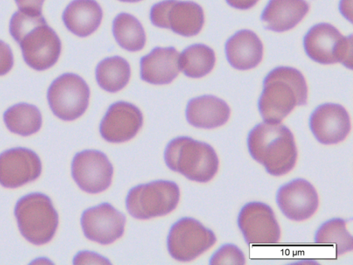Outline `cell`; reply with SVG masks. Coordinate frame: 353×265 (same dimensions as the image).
Listing matches in <instances>:
<instances>
[{"label":"cell","mask_w":353,"mask_h":265,"mask_svg":"<svg viewBox=\"0 0 353 265\" xmlns=\"http://www.w3.org/2000/svg\"><path fill=\"white\" fill-rule=\"evenodd\" d=\"M252 157L273 176L290 173L296 165L298 150L292 131L281 123L263 122L248 137Z\"/></svg>","instance_id":"6da1fadb"},{"label":"cell","mask_w":353,"mask_h":265,"mask_svg":"<svg viewBox=\"0 0 353 265\" xmlns=\"http://www.w3.org/2000/svg\"><path fill=\"white\" fill-rule=\"evenodd\" d=\"M307 55L322 64L340 62L352 68V36L345 37L333 26L319 23L312 27L304 38Z\"/></svg>","instance_id":"8992f818"},{"label":"cell","mask_w":353,"mask_h":265,"mask_svg":"<svg viewBox=\"0 0 353 265\" xmlns=\"http://www.w3.org/2000/svg\"><path fill=\"white\" fill-rule=\"evenodd\" d=\"M17 42L26 63L37 70L52 66L61 53V41L46 21L26 32Z\"/></svg>","instance_id":"30bf717a"},{"label":"cell","mask_w":353,"mask_h":265,"mask_svg":"<svg viewBox=\"0 0 353 265\" xmlns=\"http://www.w3.org/2000/svg\"><path fill=\"white\" fill-rule=\"evenodd\" d=\"M276 200L283 215L295 222L310 219L319 205L316 188L303 179H295L283 185L276 193Z\"/></svg>","instance_id":"7c38bea8"},{"label":"cell","mask_w":353,"mask_h":265,"mask_svg":"<svg viewBox=\"0 0 353 265\" xmlns=\"http://www.w3.org/2000/svg\"><path fill=\"white\" fill-rule=\"evenodd\" d=\"M216 57L214 50L204 44H194L179 55L180 70L187 77L201 78L214 68Z\"/></svg>","instance_id":"d4e9b609"},{"label":"cell","mask_w":353,"mask_h":265,"mask_svg":"<svg viewBox=\"0 0 353 265\" xmlns=\"http://www.w3.org/2000/svg\"><path fill=\"white\" fill-rule=\"evenodd\" d=\"M308 11L305 0H270L261 19L268 29L281 32L295 27Z\"/></svg>","instance_id":"ffe728a7"},{"label":"cell","mask_w":353,"mask_h":265,"mask_svg":"<svg viewBox=\"0 0 353 265\" xmlns=\"http://www.w3.org/2000/svg\"><path fill=\"white\" fill-rule=\"evenodd\" d=\"M245 257L236 246L227 244L220 247L212 256L210 264H244Z\"/></svg>","instance_id":"83f0119b"},{"label":"cell","mask_w":353,"mask_h":265,"mask_svg":"<svg viewBox=\"0 0 353 265\" xmlns=\"http://www.w3.org/2000/svg\"><path fill=\"white\" fill-rule=\"evenodd\" d=\"M72 174L81 189L94 194L103 192L110 186L113 168L103 153L97 150H84L74 157Z\"/></svg>","instance_id":"8fae6325"},{"label":"cell","mask_w":353,"mask_h":265,"mask_svg":"<svg viewBox=\"0 0 353 265\" xmlns=\"http://www.w3.org/2000/svg\"><path fill=\"white\" fill-rule=\"evenodd\" d=\"M102 18V9L94 0H74L63 13V21L66 28L80 37H85L94 32Z\"/></svg>","instance_id":"44dd1931"},{"label":"cell","mask_w":353,"mask_h":265,"mask_svg":"<svg viewBox=\"0 0 353 265\" xmlns=\"http://www.w3.org/2000/svg\"><path fill=\"white\" fill-rule=\"evenodd\" d=\"M14 213L21 233L32 244L42 245L53 237L58 215L47 196L32 193L23 197L18 201Z\"/></svg>","instance_id":"277c9868"},{"label":"cell","mask_w":353,"mask_h":265,"mask_svg":"<svg viewBox=\"0 0 353 265\" xmlns=\"http://www.w3.org/2000/svg\"><path fill=\"white\" fill-rule=\"evenodd\" d=\"M74 264H110V262L103 257L96 253L83 251L76 255Z\"/></svg>","instance_id":"f546056e"},{"label":"cell","mask_w":353,"mask_h":265,"mask_svg":"<svg viewBox=\"0 0 353 265\" xmlns=\"http://www.w3.org/2000/svg\"><path fill=\"white\" fill-rule=\"evenodd\" d=\"M131 69L123 57L114 56L101 61L96 68L95 76L98 85L108 92L122 90L129 82Z\"/></svg>","instance_id":"603a6c76"},{"label":"cell","mask_w":353,"mask_h":265,"mask_svg":"<svg viewBox=\"0 0 353 265\" xmlns=\"http://www.w3.org/2000/svg\"><path fill=\"white\" fill-rule=\"evenodd\" d=\"M307 86L298 70L279 67L265 77L259 101V112L265 122L278 124L296 107L306 104Z\"/></svg>","instance_id":"7a4b0ae2"},{"label":"cell","mask_w":353,"mask_h":265,"mask_svg":"<svg viewBox=\"0 0 353 265\" xmlns=\"http://www.w3.org/2000/svg\"><path fill=\"white\" fill-rule=\"evenodd\" d=\"M229 5L240 10H247L253 7L259 0H226Z\"/></svg>","instance_id":"d6a6232c"},{"label":"cell","mask_w":353,"mask_h":265,"mask_svg":"<svg viewBox=\"0 0 353 265\" xmlns=\"http://www.w3.org/2000/svg\"><path fill=\"white\" fill-rule=\"evenodd\" d=\"M238 226L248 244H272L280 241V226L273 210L265 203L246 204L239 214Z\"/></svg>","instance_id":"9c48e42d"},{"label":"cell","mask_w":353,"mask_h":265,"mask_svg":"<svg viewBox=\"0 0 353 265\" xmlns=\"http://www.w3.org/2000/svg\"><path fill=\"white\" fill-rule=\"evenodd\" d=\"M216 241L214 233L199 221L183 218L172 227L168 235V248L175 259L189 262L209 250Z\"/></svg>","instance_id":"ba28073f"},{"label":"cell","mask_w":353,"mask_h":265,"mask_svg":"<svg viewBox=\"0 0 353 265\" xmlns=\"http://www.w3.org/2000/svg\"><path fill=\"white\" fill-rule=\"evenodd\" d=\"M121 1H123V2H130V3H134V2H138V1H140L141 0H119Z\"/></svg>","instance_id":"e575fe53"},{"label":"cell","mask_w":353,"mask_h":265,"mask_svg":"<svg viewBox=\"0 0 353 265\" xmlns=\"http://www.w3.org/2000/svg\"><path fill=\"white\" fill-rule=\"evenodd\" d=\"M352 0H341V10L343 14L352 21Z\"/></svg>","instance_id":"836d02e7"},{"label":"cell","mask_w":353,"mask_h":265,"mask_svg":"<svg viewBox=\"0 0 353 265\" xmlns=\"http://www.w3.org/2000/svg\"><path fill=\"white\" fill-rule=\"evenodd\" d=\"M174 0H165L152 6L150 17L152 23L161 28H167V18L170 7Z\"/></svg>","instance_id":"f1b7e54d"},{"label":"cell","mask_w":353,"mask_h":265,"mask_svg":"<svg viewBox=\"0 0 353 265\" xmlns=\"http://www.w3.org/2000/svg\"><path fill=\"white\" fill-rule=\"evenodd\" d=\"M41 172L39 157L26 148H13L0 155V184L17 188L37 179Z\"/></svg>","instance_id":"9a60e30c"},{"label":"cell","mask_w":353,"mask_h":265,"mask_svg":"<svg viewBox=\"0 0 353 265\" xmlns=\"http://www.w3.org/2000/svg\"><path fill=\"white\" fill-rule=\"evenodd\" d=\"M314 242L318 244H334L337 255L353 249V238L347 229V223L341 218H334L323 223L317 230Z\"/></svg>","instance_id":"4316f807"},{"label":"cell","mask_w":353,"mask_h":265,"mask_svg":"<svg viewBox=\"0 0 353 265\" xmlns=\"http://www.w3.org/2000/svg\"><path fill=\"white\" fill-rule=\"evenodd\" d=\"M112 32L117 43L124 50L137 52L145 46L146 36L143 27L130 14L121 13L114 18Z\"/></svg>","instance_id":"cb8c5ba5"},{"label":"cell","mask_w":353,"mask_h":265,"mask_svg":"<svg viewBox=\"0 0 353 265\" xmlns=\"http://www.w3.org/2000/svg\"><path fill=\"white\" fill-rule=\"evenodd\" d=\"M13 65V57L10 47L0 41V76L8 72Z\"/></svg>","instance_id":"4dcf8cb0"},{"label":"cell","mask_w":353,"mask_h":265,"mask_svg":"<svg viewBox=\"0 0 353 265\" xmlns=\"http://www.w3.org/2000/svg\"><path fill=\"white\" fill-rule=\"evenodd\" d=\"M180 54L174 47L154 48L140 61L143 81L154 85L171 83L179 75Z\"/></svg>","instance_id":"e0dca14e"},{"label":"cell","mask_w":353,"mask_h":265,"mask_svg":"<svg viewBox=\"0 0 353 265\" xmlns=\"http://www.w3.org/2000/svg\"><path fill=\"white\" fill-rule=\"evenodd\" d=\"M185 113L192 126L212 129L226 124L231 111L223 100L212 95H203L192 99L188 104Z\"/></svg>","instance_id":"ac0fdd59"},{"label":"cell","mask_w":353,"mask_h":265,"mask_svg":"<svg viewBox=\"0 0 353 265\" xmlns=\"http://www.w3.org/2000/svg\"><path fill=\"white\" fill-rule=\"evenodd\" d=\"M202 8L192 1L174 0L169 8L167 29L183 37L196 35L204 24Z\"/></svg>","instance_id":"7402d4cb"},{"label":"cell","mask_w":353,"mask_h":265,"mask_svg":"<svg viewBox=\"0 0 353 265\" xmlns=\"http://www.w3.org/2000/svg\"><path fill=\"white\" fill-rule=\"evenodd\" d=\"M7 128L12 132L28 136L37 132L41 126V115L38 108L27 104L10 108L4 114Z\"/></svg>","instance_id":"484cf974"},{"label":"cell","mask_w":353,"mask_h":265,"mask_svg":"<svg viewBox=\"0 0 353 265\" xmlns=\"http://www.w3.org/2000/svg\"><path fill=\"white\" fill-rule=\"evenodd\" d=\"M165 160L171 170L200 183L210 181L219 166L218 156L211 146L185 137L176 138L168 144Z\"/></svg>","instance_id":"3957f363"},{"label":"cell","mask_w":353,"mask_h":265,"mask_svg":"<svg viewBox=\"0 0 353 265\" xmlns=\"http://www.w3.org/2000/svg\"><path fill=\"white\" fill-rule=\"evenodd\" d=\"M141 110L134 105L118 101L112 104L100 124L102 137L112 143H121L133 138L143 124Z\"/></svg>","instance_id":"2e32d148"},{"label":"cell","mask_w":353,"mask_h":265,"mask_svg":"<svg viewBox=\"0 0 353 265\" xmlns=\"http://www.w3.org/2000/svg\"><path fill=\"white\" fill-rule=\"evenodd\" d=\"M90 91L79 75L65 73L57 78L48 91V99L53 113L64 121H73L86 110Z\"/></svg>","instance_id":"52a82bcc"},{"label":"cell","mask_w":353,"mask_h":265,"mask_svg":"<svg viewBox=\"0 0 353 265\" xmlns=\"http://www.w3.org/2000/svg\"><path fill=\"white\" fill-rule=\"evenodd\" d=\"M20 11L30 14H41L44 0H15Z\"/></svg>","instance_id":"1f68e13d"},{"label":"cell","mask_w":353,"mask_h":265,"mask_svg":"<svg viewBox=\"0 0 353 265\" xmlns=\"http://www.w3.org/2000/svg\"><path fill=\"white\" fill-rule=\"evenodd\" d=\"M226 57L234 68L247 70L257 66L263 55V45L252 31L237 32L227 41Z\"/></svg>","instance_id":"d6986e66"},{"label":"cell","mask_w":353,"mask_h":265,"mask_svg":"<svg viewBox=\"0 0 353 265\" xmlns=\"http://www.w3.org/2000/svg\"><path fill=\"white\" fill-rule=\"evenodd\" d=\"M179 197V188L175 183L157 181L130 190L126 206L134 218L148 219L172 212L176 207Z\"/></svg>","instance_id":"5b68a950"},{"label":"cell","mask_w":353,"mask_h":265,"mask_svg":"<svg viewBox=\"0 0 353 265\" xmlns=\"http://www.w3.org/2000/svg\"><path fill=\"white\" fill-rule=\"evenodd\" d=\"M310 126L320 143L325 145L336 144L348 136L351 130L350 117L342 106L325 104L313 112L310 119Z\"/></svg>","instance_id":"5bb4252c"},{"label":"cell","mask_w":353,"mask_h":265,"mask_svg":"<svg viewBox=\"0 0 353 265\" xmlns=\"http://www.w3.org/2000/svg\"><path fill=\"white\" fill-rule=\"evenodd\" d=\"M125 217L110 204L105 203L86 210L81 217L85 237L106 245L120 238L124 232Z\"/></svg>","instance_id":"4fadbf2b"}]
</instances>
